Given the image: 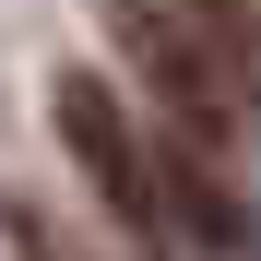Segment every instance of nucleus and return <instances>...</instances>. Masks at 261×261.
<instances>
[{
    "instance_id": "1",
    "label": "nucleus",
    "mask_w": 261,
    "mask_h": 261,
    "mask_svg": "<svg viewBox=\"0 0 261 261\" xmlns=\"http://www.w3.org/2000/svg\"><path fill=\"white\" fill-rule=\"evenodd\" d=\"M107 24H119L130 71L154 83V119H190V130H226V143H238L249 83L226 71V48L202 36V12H190V0H107Z\"/></svg>"
},
{
    "instance_id": "3",
    "label": "nucleus",
    "mask_w": 261,
    "mask_h": 261,
    "mask_svg": "<svg viewBox=\"0 0 261 261\" xmlns=\"http://www.w3.org/2000/svg\"><path fill=\"white\" fill-rule=\"evenodd\" d=\"M154 178H166V226H190L214 261H249V190H238V143L226 130H190V119H154Z\"/></svg>"
},
{
    "instance_id": "2",
    "label": "nucleus",
    "mask_w": 261,
    "mask_h": 261,
    "mask_svg": "<svg viewBox=\"0 0 261 261\" xmlns=\"http://www.w3.org/2000/svg\"><path fill=\"white\" fill-rule=\"evenodd\" d=\"M48 119H60V154L95 178V202L119 214L130 238H154V226H166V178H154V143H143V119H130V107L107 95L95 71H60V83H48Z\"/></svg>"
},
{
    "instance_id": "4",
    "label": "nucleus",
    "mask_w": 261,
    "mask_h": 261,
    "mask_svg": "<svg viewBox=\"0 0 261 261\" xmlns=\"http://www.w3.org/2000/svg\"><path fill=\"white\" fill-rule=\"evenodd\" d=\"M202 12V36L226 48V71L249 83V107H261V0H190Z\"/></svg>"
}]
</instances>
